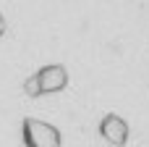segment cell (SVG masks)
I'll return each instance as SVG.
<instances>
[{
  "label": "cell",
  "instance_id": "2",
  "mask_svg": "<svg viewBox=\"0 0 149 147\" xmlns=\"http://www.w3.org/2000/svg\"><path fill=\"white\" fill-rule=\"evenodd\" d=\"M102 132H105V137H107L110 142H115V145H126V126H123L120 121L107 118V121L102 124Z\"/></svg>",
  "mask_w": 149,
  "mask_h": 147
},
{
  "label": "cell",
  "instance_id": "1",
  "mask_svg": "<svg viewBox=\"0 0 149 147\" xmlns=\"http://www.w3.org/2000/svg\"><path fill=\"white\" fill-rule=\"evenodd\" d=\"M24 137H26V147H60L58 129H52L42 121H26Z\"/></svg>",
  "mask_w": 149,
  "mask_h": 147
},
{
  "label": "cell",
  "instance_id": "3",
  "mask_svg": "<svg viewBox=\"0 0 149 147\" xmlns=\"http://www.w3.org/2000/svg\"><path fill=\"white\" fill-rule=\"evenodd\" d=\"M0 32H3V18H0Z\"/></svg>",
  "mask_w": 149,
  "mask_h": 147
}]
</instances>
